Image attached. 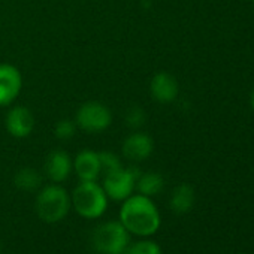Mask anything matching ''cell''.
<instances>
[{"label": "cell", "mask_w": 254, "mask_h": 254, "mask_svg": "<svg viewBox=\"0 0 254 254\" xmlns=\"http://www.w3.org/2000/svg\"><path fill=\"white\" fill-rule=\"evenodd\" d=\"M163 187H165V178L157 172H145V174L141 172L136 180V191L148 197H154L160 194Z\"/></svg>", "instance_id": "14"}, {"label": "cell", "mask_w": 254, "mask_h": 254, "mask_svg": "<svg viewBox=\"0 0 254 254\" xmlns=\"http://www.w3.org/2000/svg\"><path fill=\"white\" fill-rule=\"evenodd\" d=\"M73 211L85 220L100 218L106 209L109 199L97 181H79L70 193Z\"/></svg>", "instance_id": "3"}, {"label": "cell", "mask_w": 254, "mask_h": 254, "mask_svg": "<svg viewBox=\"0 0 254 254\" xmlns=\"http://www.w3.org/2000/svg\"><path fill=\"white\" fill-rule=\"evenodd\" d=\"M154 151V141L145 132H133L123 142L121 153L129 162L141 163L151 157Z\"/></svg>", "instance_id": "9"}, {"label": "cell", "mask_w": 254, "mask_h": 254, "mask_svg": "<svg viewBox=\"0 0 254 254\" xmlns=\"http://www.w3.org/2000/svg\"><path fill=\"white\" fill-rule=\"evenodd\" d=\"M23 90V75L11 63H0V108L11 106Z\"/></svg>", "instance_id": "8"}, {"label": "cell", "mask_w": 254, "mask_h": 254, "mask_svg": "<svg viewBox=\"0 0 254 254\" xmlns=\"http://www.w3.org/2000/svg\"><path fill=\"white\" fill-rule=\"evenodd\" d=\"M132 235L126 230L120 220H109L94 227L91 247L97 254H124L130 245Z\"/></svg>", "instance_id": "4"}, {"label": "cell", "mask_w": 254, "mask_h": 254, "mask_svg": "<svg viewBox=\"0 0 254 254\" xmlns=\"http://www.w3.org/2000/svg\"><path fill=\"white\" fill-rule=\"evenodd\" d=\"M250 105H251V108H253V111H254V88H253V91H251V94H250Z\"/></svg>", "instance_id": "20"}, {"label": "cell", "mask_w": 254, "mask_h": 254, "mask_svg": "<svg viewBox=\"0 0 254 254\" xmlns=\"http://www.w3.org/2000/svg\"><path fill=\"white\" fill-rule=\"evenodd\" d=\"M145 120H147V115H145L144 109L139 106L129 108V111L126 114V123L130 129H139V127H142L145 124Z\"/></svg>", "instance_id": "19"}, {"label": "cell", "mask_w": 254, "mask_h": 254, "mask_svg": "<svg viewBox=\"0 0 254 254\" xmlns=\"http://www.w3.org/2000/svg\"><path fill=\"white\" fill-rule=\"evenodd\" d=\"M44 172L51 183L62 184L73 172V159L64 150H54L45 159Z\"/></svg>", "instance_id": "10"}, {"label": "cell", "mask_w": 254, "mask_h": 254, "mask_svg": "<svg viewBox=\"0 0 254 254\" xmlns=\"http://www.w3.org/2000/svg\"><path fill=\"white\" fill-rule=\"evenodd\" d=\"M194 190L190 184H180L174 189L171 199H169V205L171 209L175 214H187L191 211L193 205H194Z\"/></svg>", "instance_id": "13"}, {"label": "cell", "mask_w": 254, "mask_h": 254, "mask_svg": "<svg viewBox=\"0 0 254 254\" xmlns=\"http://www.w3.org/2000/svg\"><path fill=\"white\" fill-rule=\"evenodd\" d=\"M14 184L21 191H38L42 187V175L33 168H21L14 175Z\"/></svg>", "instance_id": "15"}, {"label": "cell", "mask_w": 254, "mask_h": 254, "mask_svg": "<svg viewBox=\"0 0 254 254\" xmlns=\"http://www.w3.org/2000/svg\"><path fill=\"white\" fill-rule=\"evenodd\" d=\"M0 254H2V245H0Z\"/></svg>", "instance_id": "21"}, {"label": "cell", "mask_w": 254, "mask_h": 254, "mask_svg": "<svg viewBox=\"0 0 254 254\" xmlns=\"http://www.w3.org/2000/svg\"><path fill=\"white\" fill-rule=\"evenodd\" d=\"M72 209L70 193L62 186L51 183L38 190L35 211L38 217L48 224L60 223Z\"/></svg>", "instance_id": "2"}, {"label": "cell", "mask_w": 254, "mask_h": 254, "mask_svg": "<svg viewBox=\"0 0 254 254\" xmlns=\"http://www.w3.org/2000/svg\"><path fill=\"white\" fill-rule=\"evenodd\" d=\"M253 5H254V0H253Z\"/></svg>", "instance_id": "22"}, {"label": "cell", "mask_w": 254, "mask_h": 254, "mask_svg": "<svg viewBox=\"0 0 254 254\" xmlns=\"http://www.w3.org/2000/svg\"><path fill=\"white\" fill-rule=\"evenodd\" d=\"M73 172L79 181H97L102 177L99 153L81 150L73 159Z\"/></svg>", "instance_id": "12"}, {"label": "cell", "mask_w": 254, "mask_h": 254, "mask_svg": "<svg viewBox=\"0 0 254 254\" xmlns=\"http://www.w3.org/2000/svg\"><path fill=\"white\" fill-rule=\"evenodd\" d=\"M99 159H100L102 175L114 172V171H118V169L123 168L120 156L112 153V151H102V153H99Z\"/></svg>", "instance_id": "18"}, {"label": "cell", "mask_w": 254, "mask_h": 254, "mask_svg": "<svg viewBox=\"0 0 254 254\" xmlns=\"http://www.w3.org/2000/svg\"><path fill=\"white\" fill-rule=\"evenodd\" d=\"M118 220L136 238H150L162 226V215L153 197L139 193H133L121 202Z\"/></svg>", "instance_id": "1"}, {"label": "cell", "mask_w": 254, "mask_h": 254, "mask_svg": "<svg viewBox=\"0 0 254 254\" xmlns=\"http://www.w3.org/2000/svg\"><path fill=\"white\" fill-rule=\"evenodd\" d=\"M139 171L136 168H121L118 171L102 175V187L109 200L123 202L129 196H132L136 190V180L139 177Z\"/></svg>", "instance_id": "6"}, {"label": "cell", "mask_w": 254, "mask_h": 254, "mask_svg": "<svg viewBox=\"0 0 254 254\" xmlns=\"http://www.w3.org/2000/svg\"><path fill=\"white\" fill-rule=\"evenodd\" d=\"M124 254H162V248L150 238H139L136 242H130Z\"/></svg>", "instance_id": "16"}, {"label": "cell", "mask_w": 254, "mask_h": 254, "mask_svg": "<svg viewBox=\"0 0 254 254\" xmlns=\"http://www.w3.org/2000/svg\"><path fill=\"white\" fill-rule=\"evenodd\" d=\"M76 130H78V127H76L75 121L69 120V118L60 120L54 126V135L57 139H62V141H67V139L73 138Z\"/></svg>", "instance_id": "17"}, {"label": "cell", "mask_w": 254, "mask_h": 254, "mask_svg": "<svg viewBox=\"0 0 254 254\" xmlns=\"http://www.w3.org/2000/svg\"><path fill=\"white\" fill-rule=\"evenodd\" d=\"M73 121L79 130L90 135H96L105 132L111 127L112 112L105 103L97 100H88L78 108Z\"/></svg>", "instance_id": "5"}, {"label": "cell", "mask_w": 254, "mask_h": 254, "mask_svg": "<svg viewBox=\"0 0 254 254\" xmlns=\"http://www.w3.org/2000/svg\"><path fill=\"white\" fill-rule=\"evenodd\" d=\"M36 126V120L33 112L23 105H11L5 117V127L6 132L15 139H26L29 138Z\"/></svg>", "instance_id": "7"}, {"label": "cell", "mask_w": 254, "mask_h": 254, "mask_svg": "<svg viewBox=\"0 0 254 254\" xmlns=\"http://www.w3.org/2000/svg\"><path fill=\"white\" fill-rule=\"evenodd\" d=\"M150 94L159 103H172L180 94V84L169 72H157L150 81Z\"/></svg>", "instance_id": "11"}]
</instances>
